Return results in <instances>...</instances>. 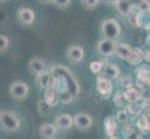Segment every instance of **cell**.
Wrapping results in <instances>:
<instances>
[{
  "label": "cell",
  "instance_id": "obj_1",
  "mask_svg": "<svg viewBox=\"0 0 150 139\" xmlns=\"http://www.w3.org/2000/svg\"><path fill=\"white\" fill-rule=\"evenodd\" d=\"M0 125L3 129L8 132H16L21 126V121L14 112L9 110L0 111Z\"/></svg>",
  "mask_w": 150,
  "mask_h": 139
},
{
  "label": "cell",
  "instance_id": "obj_2",
  "mask_svg": "<svg viewBox=\"0 0 150 139\" xmlns=\"http://www.w3.org/2000/svg\"><path fill=\"white\" fill-rule=\"evenodd\" d=\"M50 73L52 75H63L64 76L67 82H68V85L69 88L74 92L75 95H77L80 93V86L79 84L77 83V81L76 79V77L74 74L71 73V71L65 66L63 65H59L56 66L54 68L51 69Z\"/></svg>",
  "mask_w": 150,
  "mask_h": 139
},
{
  "label": "cell",
  "instance_id": "obj_3",
  "mask_svg": "<svg viewBox=\"0 0 150 139\" xmlns=\"http://www.w3.org/2000/svg\"><path fill=\"white\" fill-rule=\"evenodd\" d=\"M101 31L105 38L115 41L120 35L121 27L117 20L107 19L103 22L101 25Z\"/></svg>",
  "mask_w": 150,
  "mask_h": 139
},
{
  "label": "cell",
  "instance_id": "obj_4",
  "mask_svg": "<svg viewBox=\"0 0 150 139\" xmlns=\"http://www.w3.org/2000/svg\"><path fill=\"white\" fill-rule=\"evenodd\" d=\"M96 90L98 96L103 97V99L109 98L113 91V85L111 79L107 78V77L103 75L98 76L96 80Z\"/></svg>",
  "mask_w": 150,
  "mask_h": 139
},
{
  "label": "cell",
  "instance_id": "obj_5",
  "mask_svg": "<svg viewBox=\"0 0 150 139\" xmlns=\"http://www.w3.org/2000/svg\"><path fill=\"white\" fill-rule=\"evenodd\" d=\"M9 95L16 100H23L27 97L29 94V86L22 81H16L9 86Z\"/></svg>",
  "mask_w": 150,
  "mask_h": 139
},
{
  "label": "cell",
  "instance_id": "obj_6",
  "mask_svg": "<svg viewBox=\"0 0 150 139\" xmlns=\"http://www.w3.org/2000/svg\"><path fill=\"white\" fill-rule=\"evenodd\" d=\"M74 125L80 131H86L90 129L92 124V118L87 113L79 112L74 117Z\"/></svg>",
  "mask_w": 150,
  "mask_h": 139
},
{
  "label": "cell",
  "instance_id": "obj_7",
  "mask_svg": "<svg viewBox=\"0 0 150 139\" xmlns=\"http://www.w3.org/2000/svg\"><path fill=\"white\" fill-rule=\"evenodd\" d=\"M115 45L116 43L114 42V40L108 39V38H105L102 39L99 43H98V52H99L101 55L103 56H111L112 54L115 53Z\"/></svg>",
  "mask_w": 150,
  "mask_h": 139
},
{
  "label": "cell",
  "instance_id": "obj_8",
  "mask_svg": "<svg viewBox=\"0 0 150 139\" xmlns=\"http://www.w3.org/2000/svg\"><path fill=\"white\" fill-rule=\"evenodd\" d=\"M17 18L19 22L23 25H31L35 20V15L32 8H22L18 10Z\"/></svg>",
  "mask_w": 150,
  "mask_h": 139
},
{
  "label": "cell",
  "instance_id": "obj_9",
  "mask_svg": "<svg viewBox=\"0 0 150 139\" xmlns=\"http://www.w3.org/2000/svg\"><path fill=\"white\" fill-rule=\"evenodd\" d=\"M66 56L71 62L79 63L84 58V50L79 45H70L66 51Z\"/></svg>",
  "mask_w": 150,
  "mask_h": 139
},
{
  "label": "cell",
  "instance_id": "obj_10",
  "mask_svg": "<svg viewBox=\"0 0 150 139\" xmlns=\"http://www.w3.org/2000/svg\"><path fill=\"white\" fill-rule=\"evenodd\" d=\"M55 125L61 130H67L74 125V118L70 114H60L55 118Z\"/></svg>",
  "mask_w": 150,
  "mask_h": 139
},
{
  "label": "cell",
  "instance_id": "obj_11",
  "mask_svg": "<svg viewBox=\"0 0 150 139\" xmlns=\"http://www.w3.org/2000/svg\"><path fill=\"white\" fill-rule=\"evenodd\" d=\"M44 99L52 108L57 106V104L60 102L59 92L56 90L53 85H51L50 87H48V88L46 89V92L44 94Z\"/></svg>",
  "mask_w": 150,
  "mask_h": 139
},
{
  "label": "cell",
  "instance_id": "obj_12",
  "mask_svg": "<svg viewBox=\"0 0 150 139\" xmlns=\"http://www.w3.org/2000/svg\"><path fill=\"white\" fill-rule=\"evenodd\" d=\"M53 82V76L51 74L50 71H43L42 73L37 75V83L38 85L43 89H47L52 85Z\"/></svg>",
  "mask_w": 150,
  "mask_h": 139
},
{
  "label": "cell",
  "instance_id": "obj_13",
  "mask_svg": "<svg viewBox=\"0 0 150 139\" xmlns=\"http://www.w3.org/2000/svg\"><path fill=\"white\" fill-rule=\"evenodd\" d=\"M45 68L46 64L44 60L39 58H34L28 63V70L34 75H38L40 73H42L43 71H45Z\"/></svg>",
  "mask_w": 150,
  "mask_h": 139
},
{
  "label": "cell",
  "instance_id": "obj_14",
  "mask_svg": "<svg viewBox=\"0 0 150 139\" xmlns=\"http://www.w3.org/2000/svg\"><path fill=\"white\" fill-rule=\"evenodd\" d=\"M57 133V126L52 123H43L39 127V135L42 138L51 139Z\"/></svg>",
  "mask_w": 150,
  "mask_h": 139
},
{
  "label": "cell",
  "instance_id": "obj_15",
  "mask_svg": "<svg viewBox=\"0 0 150 139\" xmlns=\"http://www.w3.org/2000/svg\"><path fill=\"white\" fill-rule=\"evenodd\" d=\"M132 52V47L128 44L120 43L115 45V54L122 59L127 60Z\"/></svg>",
  "mask_w": 150,
  "mask_h": 139
},
{
  "label": "cell",
  "instance_id": "obj_16",
  "mask_svg": "<svg viewBox=\"0 0 150 139\" xmlns=\"http://www.w3.org/2000/svg\"><path fill=\"white\" fill-rule=\"evenodd\" d=\"M137 4L134 3L132 0H118L115 5L117 11L123 16H126L130 13L133 7H135Z\"/></svg>",
  "mask_w": 150,
  "mask_h": 139
},
{
  "label": "cell",
  "instance_id": "obj_17",
  "mask_svg": "<svg viewBox=\"0 0 150 139\" xmlns=\"http://www.w3.org/2000/svg\"><path fill=\"white\" fill-rule=\"evenodd\" d=\"M117 129V124L115 117L113 116H108L105 120V130L106 135L109 137H115L116 132Z\"/></svg>",
  "mask_w": 150,
  "mask_h": 139
},
{
  "label": "cell",
  "instance_id": "obj_18",
  "mask_svg": "<svg viewBox=\"0 0 150 139\" xmlns=\"http://www.w3.org/2000/svg\"><path fill=\"white\" fill-rule=\"evenodd\" d=\"M120 71L116 64H105L103 68V75L109 79H116L120 76Z\"/></svg>",
  "mask_w": 150,
  "mask_h": 139
},
{
  "label": "cell",
  "instance_id": "obj_19",
  "mask_svg": "<svg viewBox=\"0 0 150 139\" xmlns=\"http://www.w3.org/2000/svg\"><path fill=\"white\" fill-rule=\"evenodd\" d=\"M144 59V51L139 49V48H132V52L131 56L129 57V59L126 60L128 63H130L131 65H139Z\"/></svg>",
  "mask_w": 150,
  "mask_h": 139
},
{
  "label": "cell",
  "instance_id": "obj_20",
  "mask_svg": "<svg viewBox=\"0 0 150 139\" xmlns=\"http://www.w3.org/2000/svg\"><path fill=\"white\" fill-rule=\"evenodd\" d=\"M124 97L128 103L130 102H137L141 99V95L138 92L137 89L133 88V87H129L125 90V92L123 93Z\"/></svg>",
  "mask_w": 150,
  "mask_h": 139
},
{
  "label": "cell",
  "instance_id": "obj_21",
  "mask_svg": "<svg viewBox=\"0 0 150 139\" xmlns=\"http://www.w3.org/2000/svg\"><path fill=\"white\" fill-rule=\"evenodd\" d=\"M143 106L142 104L139 103V101L137 102H130L128 103V105L126 107V110L128 112L129 115L136 117L138 115H140L142 111H143Z\"/></svg>",
  "mask_w": 150,
  "mask_h": 139
},
{
  "label": "cell",
  "instance_id": "obj_22",
  "mask_svg": "<svg viewBox=\"0 0 150 139\" xmlns=\"http://www.w3.org/2000/svg\"><path fill=\"white\" fill-rule=\"evenodd\" d=\"M51 110H52V107L49 105L47 101H46L44 98L39 99V101L38 103V111L40 115H42V116L49 115L51 112Z\"/></svg>",
  "mask_w": 150,
  "mask_h": 139
},
{
  "label": "cell",
  "instance_id": "obj_23",
  "mask_svg": "<svg viewBox=\"0 0 150 139\" xmlns=\"http://www.w3.org/2000/svg\"><path fill=\"white\" fill-rule=\"evenodd\" d=\"M136 126L144 133L149 132L150 131V122H149L148 117L146 116L144 114H143L138 119V121L136 122Z\"/></svg>",
  "mask_w": 150,
  "mask_h": 139
},
{
  "label": "cell",
  "instance_id": "obj_24",
  "mask_svg": "<svg viewBox=\"0 0 150 139\" xmlns=\"http://www.w3.org/2000/svg\"><path fill=\"white\" fill-rule=\"evenodd\" d=\"M74 92L72 91L70 88L66 89L64 91H62L59 93V98L60 101L64 104H69L72 101H73L74 98Z\"/></svg>",
  "mask_w": 150,
  "mask_h": 139
},
{
  "label": "cell",
  "instance_id": "obj_25",
  "mask_svg": "<svg viewBox=\"0 0 150 139\" xmlns=\"http://www.w3.org/2000/svg\"><path fill=\"white\" fill-rule=\"evenodd\" d=\"M113 101H114V104L116 105V107L117 108H123L125 106V97H124V95L122 93H120V91L117 92L115 96H114V98H113Z\"/></svg>",
  "mask_w": 150,
  "mask_h": 139
},
{
  "label": "cell",
  "instance_id": "obj_26",
  "mask_svg": "<svg viewBox=\"0 0 150 139\" xmlns=\"http://www.w3.org/2000/svg\"><path fill=\"white\" fill-rule=\"evenodd\" d=\"M135 73L137 76L140 77H150V66L146 64L140 66L135 71Z\"/></svg>",
  "mask_w": 150,
  "mask_h": 139
},
{
  "label": "cell",
  "instance_id": "obj_27",
  "mask_svg": "<svg viewBox=\"0 0 150 139\" xmlns=\"http://www.w3.org/2000/svg\"><path fill=\"white\" fill-rule=\"evenodd\" d=\"M103 65H105V63L101 62V61H92V62L90 64V69L92 73L98 74L103 71Z\"/></svg>",
  "mask_w": 150,
  "mask_h": 139
},
{
  "label": "cell",
  "instance_id": "obj_28",
  "mask_svg": "<svg viewBox=\"0 0 150 139\" xmlns=\"http://www.w3.org/2000/svg\"><path fill=\"white\" fill-rule=\"evenodd\" d=\"M136 85L140 88H146L150 86V77H140L137 76Z\"/></svg>",
  "mask_w": 150,
  "mask_h": 139
},
{
  "label": "cell",
  "instance_id": "obj_29",
  "mask_svg": "<svg viewBox=\"0 0 150 139\" xmlns=\"http://www.w3.org/2000/svg\"><path fill=\"white\" fill-rule=\"evenodd\" d=\"M9 45V40L6 35L0 34V54L6 52Z\"/></svg>",
  "mask_w": 150,
  "mask_h": 139
},
{
  "label": "cell",
  "instance_id": "obj_30",
  "mask_svg": "<svg viewBox=\"0 0 150 139\" xmlns=\"http://www.w3.org/2000/svg\"><path fill=\"white\" fill-rule=\"evenodd\" d=\"M139 11L150 12V0H140L137 4Z\"/></svg>",
  "mask_w": 150,
  "mask_h": 139
},
{
  "label": "cell",
  "instance_id": "obj_31",
  "mask_svg": "<svg viewBox=\"0 0 150 139\" xmlns=\"http://www.w3.org/2000/svg\"><path fill=\"white\" fill-rule=\"evenodd\" d=\"M117 120L120 123H124L128 122L129 121V114L126 110H118L117 113Z\"/></svg>",
  "mask_w": 150,
  "mask_h": 139
},
{
  "label": "cell",
  "instance_id": "obj_32",
  "mask_svg": "<svg viewBox=\"0 0 150 139\" xmlns=\"http://www.w3.org/2000/svg\"><path fill=\"white\" fill-rule=\"evenodd\" d=\"M99 3L100 0H82V5L86 9H93Z\"/></svg>",
  "mask_w": 150,
  "mask_h": 139
},
{
  "label": "cell",
  "instance_id": "obj_33",
  "mask_svg": "<svg viewBox=\"0 0 150 139\" xmlns=\"http://www.w3.org/2000/svg\"><path fill=\"white\" fill-rule=\"evenodd\" d=\"M52 3L57 8H65L70 5L71 0H52Z\"/></svg>",
  "mask_w": 150,
  "mask_h": 139
},
{
  "label": "cell",
  "instance_id": "obj_34",
  "mask_svg": "<svg viewBox=\"0 0 150 139\" xmlns=\"http://www.w3.org/2000/svg\"><path fill=\"white\" fill-rule=\"evenodd\" d=\"M121 85L124 88H129V87H132V82L131 80V78H128V77H125V78L121 79Z\"/></svg>",
  "mask_w": 150,
  "mask_h": 139
},
{
  "label": "cell",
  "instance_id": "obj_35",
  "mask_svg": "<svg viewBox=\"0 0 150 139\" xmlns=\"http://www.w3.org/2000/svg\"><path fill=\"white\" fill-rule=\"evenodd\" d=\"M144 59L147 61V62H150V50H144Z\"/></svg>",
  "mask_w": 150,
  "mask_h": 139
},
{
  "label": "cell",
  "instance_id": "obj_36",
  "mask_svg": "<svg viewBox=\"0 0 150 139\" xmlns=\"http://www.w3.org/2000/svg\"><path fill=\"white\" fill-rule=\"evenodd\" d=\"M105 1L107 3V4H110V5H116L117 2L118 0H105Z\"/></svg>",
  "mask_w": 150,
  "mask_h": 139
},
{
  "label": "cell",
  "instance_id": "obj_37",
  "mask_svg": "<svg viewBox=\"0 0 150 139\" xmlns=\"http://www.w3.org/2000/svg\"><path fill=\"white\" fill-rule=\"evenodd\" d=\"M39 2L40 3H42V4H50V3H52V0H39Z\"/></svg>",
  "mask_w": 150,
  "mask_h": 139
},
{
  "label": "cell",
  "instance_id": "obj_38",
  "mask_svg": "<svg viewBox=\"0 0 150 139\" xmlns=\"http://www.w3.org/2000/svg\"><path fill=\"white\" fill-rule=\"evenodd\" d=\"M7 0H0V3H4V2H6Z\"/></svg>",
  "mask_w": 150,
  "mask_h": 139
}]
</instances>
